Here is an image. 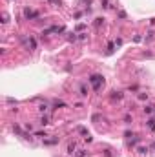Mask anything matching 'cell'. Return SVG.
Returning a JSON list of instances; mask_svg holds the SVG:
<instances>
[{"instance_id":"cell-1","label":"cell","mask_w":155,"mask_h":157,"mask_svg":"<svg viewBox=\"0 0 155 157\" xmlns=\"http://www.w3.org/2000/svg\"><path fill=\"white\" fill-rule=\"evenodd\" d=\"M88 80L93 84V90H95V91H98V90H100V86L104 84V77H102V75H91Z\"/></svg>"},{"instance_id":"cell-11","label":"cell","mask_w":155,"mask_h":157,"mask_svg":"<svg viewBox=\"0 0 155 157\" xmlns=\"http://www.w3.org/2000/svg\"><path fill=\"white\" fill-rule=\"evenodd\" d=\"M153 108H155V106H146V108H144V112H146V113H152Z\"/></svg>"},{"instance_id":"cell-4","label":"cell","mask_w":155,"mask_h":157,"mask_svg":"<svg viewBox=\"0 0 155 157\" xmlns=\"http://www.w3.org/2000/svg\"><path fill=\"white\" fill-rule=\"evenodd\" d=\"M120 100L122 99V93H120V91H111V100Z\"/></svg>"},{"instance_id":"cell-13","label":"cell","mask_w":155,"mask_h":157,"mask_svg":"<svg viewBox=\"0 0 155 157\" xmlns=\"http://www.w3.org/2000/svg\"><path fill=\"white\" fill-rule=\"evenodd\" d=\"M102 24V18H95V27H100Z\"/></svg>"},{"instance_id":"cell-6","label":"cell","mask_w":155,"mask_h":157,"mask_svg":"<svg viewBox=\"0 0 155 157\" xmlns=\"http://www.w3.org/2000/svg\"><path fill=\"white\" fill-rule=\"evenodd\" d=\"M148 128L152 132H155V119H150V121H148Z\"/></svg>"},{"instance_id":"cell-9","label":"cell","mask_w":155,"mask_h":157,"mask_svg":"<svg viewBox=\"0 0 155 157\" xmlns=\"http://www.w3.org/2000/svg\"><path fill=\"white\" fill-rule=\"evenodd\" d=\"M80 95H88V90H86V86H80Z\"/></svg>"},{"instance_id":"cell-7","label":"cell","mask_w":155,"mask_h":157,"mask_svg":"<svg viewBox=\"0 0 155 157\" xmlns=\"http://www.w3.org/2000/svg\"><path fill=\"white\" fill-rule=\"evenodd\" d=\"M64 106H66V104L62 102V100H57V102L53 104V110H57V108H64Z\"/></svg>"},{"instance_id":"cell-12","label":"cell","mask_w":155,"mask_h":157,"mask_svg":"<svg viewBox=\"0 0 155 157\" xmlns=\"http://www.w3.org/2000/svg\"><path fill=\"white\" fill-rule=\"evenodd\" d=\"M58 139H57V137H55V139H49V141H44L46 142V144H55V142H57Z\"/></svg>"},{"instance_id":"cell-2","label":"cell","mask_w":155,"mask_h":157,"mask_svg":"<svg viewBox=\"0 0 155 157\" xmlns=\"http://www.w3.org/2000/svg\"><path fill=\"white\" fill-rule=\"evenodd\" d=\"M24 17L27 18V20H33V18H39V13L33 11V9H29V7H26L24 9Z\"/></svg>"},{"instance_id":"cell-16","label":"cell","mask_w":155,"mask_h":157,"mask_svg":"<svg viewBox=\"0 0 155 157\" xmlns=\"http://www.w3.org/2000/svg\"><path fill=\"white\" fill-rule=\"evenodd\" d=\"M35 137H46V132H37Z\"/></svg>"},{"instance_id":"cell-10","label":"cell","mask_w":155,"mask_h":157,"mask_svg":"<svg viewBox=\"0 0 155 157\" xmlns=\"http://www.w3.org/2000/svg\"><path fill=\"white\" fill-rule=\"evenodd\" d=\"M113 48H115V44H113V42H110V44H108V53H111V51H113Z\"/></svg>"},{"instance_id":"cell-5","label":"cell","mask_w":155,"mask_h":157,"mask_svg":"<svg viewBox=\"0 0 155 157\" xmlns=\"http://www.w3.org/2000/svg\"><path fill=\"white\" fill-rule=\"evenodd\" d=\"M75 157H88V152L86 150H77L75 152Z\"/></svg>"},{"instance_id":"cell-8","label":"cell","mask_w":155,"mask_h":157,"mask_svg":"<svg viewBox=\"0 0 155 157\" xmlns=\"http://www.w3.org/2000/svg\"><path fill=\"white\" fill-rule=\"evenodd\" d=\"M2 22H4V24L9 22V15H7V13H4V15H2Z\"/></svg>"},{"instance_id":"cell-15","label":"cell","mask_w":155,"mask_h":157,"mask_svg":"<svg viewBox=\"0 0 155 157\" xmlns=\"http://www.w3.org/2000/svg\"><path fill=\"white\" fill-rule=\"evenodd\" d=\"M48 121H49V119H48V117H46V115H44V117L40 119V124H48Z\"/></svg>"},{"instance_id":"cell-14","label":"cell","mask_w":155,"mask_h":157,"mask_svg":"<svg viewBox=\"0 0 155 157\" xmlns=\"http://www.w3.org/2000/svg\"><path fill=\"white\" fill-rule=\"evenodd\" d=\"M39 110H40V112H46V110H48V104H40Z\"/></svg>"},{"instance_id":"cell-3","label":"cell","mask_w":155,"mask_h":157,"mask_svg":"<svg viewBox=\"0 0 155 157\" xmlns=\"http://www.w3.org/2000/svg\"><path fill=\"white\" fill-rule=\"evenodd\" d=\"M75 150H77V142H69V144H68V154H69V155H73V154H75Z\"/></svg>"}]
</instances>
